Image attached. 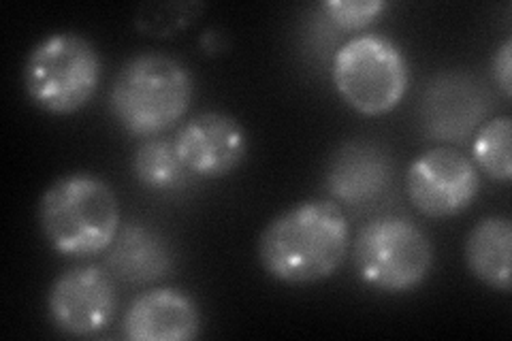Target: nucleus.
Returning <instances> with one entry per match:
<instances>
[{"label": "nucleus", "mask_w": 512, "mask_h": 341, "mask_svg": "<svg viewBox=\"0 0 512 341\" xmlns=\"http://www.w3.org/2000/svg\"><path fill=\"white\" fill-rule=\"evenodd\" d=\"M350 248V224L338 203L310 199L282 211L256 243L271 278L284 284H314L338 271Z\"/></svg>", "instance_id": "1"}, {"label": "nucleus", "mask_w": 512, "mask_h": 341, "mask_svg": "<svg viewBox=\"0 0 512 341\" xmlns=\"http://www.w3.org/2000/svg\"><path fill=\"white\" fill-rule=\"evenodd\" d=\"M39 226L50 246L64 256L107 252L120 233L116 192L90 173L64 175L43 192Z\"/></svg>", "instance_id": "2"}, {"label": "nucleus", "mask_w": 512, "mask_h": 341, "mask_svg": "<svg viewBox=\"0 0 512 341\" xmlns=\"http://www.w3.org/2000/svg\"><path fill=\"white\" fill-rule=\"evenodd\" d=\"M195 81L180 60L139 54L114 79L109 109L126 133L156 137L178 124L190 107Z\"/></svg>", "instance_id": "3"}, {"label": "nucleus", "mask_w": 512, "mask_h": 341, "mask_svg": "<svg viewBox=\"0 0 512 341\" xmlns=\"http://www.w3.org/2000/svg\"><path fill=\"white\" fill-rule=\"evenodd\" d=\"M101 71V56L86 37L54 32L32 47L24 67V88L39 109L69 116L94 99Z\"/></svg>", "instance_id": "4"}, {"label": "nucleus", "mask_w": 512, "mask_h": 341, "mask_svg": "<svg viewBox=\"0 0 512 341\" xmlns=\"http://www.w3.org/2000/svg\"><path fill=\"white\" fill-rule=\"evenodd\" d=\"M333 84L348 107L363 116H384L406 96L410 67L391 39L357 35L333 58Z\"/></svg>", "instance_id": "5"}, {"label": "nucleus", "mask_w": 512, "mask_h": 341, "mask_svg": "<svg viewBox=\"0 0 512 341\" xmlns=\"http://www.w3.org/2000/svg\"><path fill=\"white\" fill-rule=\"evenodd\" d=\"M352 252L361 280L395 295L421 286L434 265L431 239L406 216H380L363 224Z\"/></svg>", "instance_id": "6"}, {"label": "nucleus", "mask_w": 512, "mask_h": 341, "mask_svg": "<svg viewBox=\"0 0 512 341\" xmlns=\"http://www.w3.org/2000/svg\"><path fill=\"white\" fill-rule=\"evenodd\" d=\"M116 307L114 280L96 265L62 271L47 295V314L54 329L71 337L103 333L114 320Z\"/></svg>", "instance_id": "7"}, {"label": "nucleus", "mask_w": 512, "mask_h": 341, "mask_svg": "<svg viewBox=\"0 0 512 341\" xmlns=\"http://www.w3.org/2000/svg\"><path fill=\"white\" fill-rule=\"evenodd\" d=\"M412 205L427 218H453L466 211L480 192L474 162L455 150L436 148L416 158L406 175Z\"/></svg>", "instance_id": "8"}, {"label": "nucleus", "mask_w": 512, "mask_h": 341, "mask_svg": "<svg viewBox=\"0 0 512 341\" xmlns=\"http://www.w3.org/2000/svg\"><path fill=\"white\" fill-rule=\"evenodd\" d=\"M173 145L190 175L214 180L242 165L248 154V135L229 113L207 111L192 118Z\"/></svg>", "instance_id": "9"}, {"label": "nucleus", "mask_w": 512, "mask_h": 341, "mask_svg": "<svg viewBox=\"0 0 512 341\" xmlns=\"http://www.w3.org/2000/svg\"><path fill=\"white\" fill-rule=\"evenodd\" d=\"M491 109L485 86L468 73H442L429 81L421 101L423 131L431 139L463 141Z\"/></svg>", "instance_id": "10"}, {"label": "nucleus", "mask_w": 512, "mask_h": 341, "mask_svg": "<svg viewBox=\"0 0 512 341\" xmlns=\"http://www.w3.org/2000/svg\"><path fill=\"white\" fill-rule=\"evenodd\" d=\"M122 333L131 341H190L201 333L195 299L175 288L141 292L126 307Z\"/></svg>", "instance_id": "11"}, {"label": "nucleus", "mask_w": 512, "mask_h": 341, "mask_svg": "<svg viewBox=\"0 0 512 341\" xmlns=\"http://www.w3.org/2000/svg\"><path fill=\"white\" fill-rule=\"evenodd\" d=\"M391 158L378 145L348 141L333 154L327 169L331 197L350 207L378 201L391 184Z\"/></svg>", "instance_id": "12"}, {"label": "nucleus", "mask_w": 512, "mask_h": 341, "mask_svg": "<svg viewBox=\"0 0 512 341\" xmlns=\"http://www.w3.org/2000/svg\"><path fill=\"white\" fill-rule=\"evenodd\" d=\"M107 252V267L126 284L156 282L173 267V252L167 239L146 224L120 226V233Z\"/></svg>", "instance_id": "13"}, {"label": "nucleus", "mask_w": 512, "mask_h": 341, "mask_svg": "<svg viewBox=\"0 0 512 341\" xmlns=\"http://www.w3.org/2000/svg\"><path fill=\"white\" fill-rule=\"evenodd\" d=\"M512 224L506 216H485L466 239V263L474 278L493 290L510 292Z\"/></svg>", "instance_id": "14"}, {"label": "nucleus", "mask_w": 512, "mask_h": 341, "mask_svg": "<svg viewBox=\"0 0 512 341\" xmlns=\"http://www.w3.org/2000/svg\"><path fill=\"white\" fill-rule=\"evenodd\" d=\"M133 173L137 180L152 190H171L186 182L190 175L175 152L173 141L148 139L133 156Z\"/></svg>", "instance_id": "15"}, {"label": "nucleus", "mask_w": 512, "mask_h": 341, "mask_svg": "<svg viewBox=\"0 0 512 341\" xmlns=\"http://www.w3.org/2000/svg\"><path fill=\"white\" fill-rule=\"evenodd\" d=\"M510 118H493L478 128L474 137V165L485 171L495 182H510L512 160H510Z\"/></svg>", "instance_id": "16"}, {"label": "nucleus", "mask_w": 512, "mask_h": 341, "mask_svg": "<svg viewBox=\"0 0 512 341\" xmlns=\"http://www.w3.org/2000/svg\"><path fill=\"white\" fill-rule=\"evenodd\" d=\"M327 18L342 30H361L380 18L387 9L382 0H329L320 5Z\"/></svg>", "instance_id": "17"}, {"label": "nucleus", "mask_w": 512, "mask_h": 341, "mask_svg": "<svg viewBox=\"0 0 512 341\" xmlns=\"http://www.w3.org/2000/svg\"><path fill=\"white\" fill-rule=\"evenodd\" d=\"M491 73L495 79V86L502 90L506 99L512 96V41L506 39L491 60Z\"/></svg>", "instance_id": "18"}]
</instances>
